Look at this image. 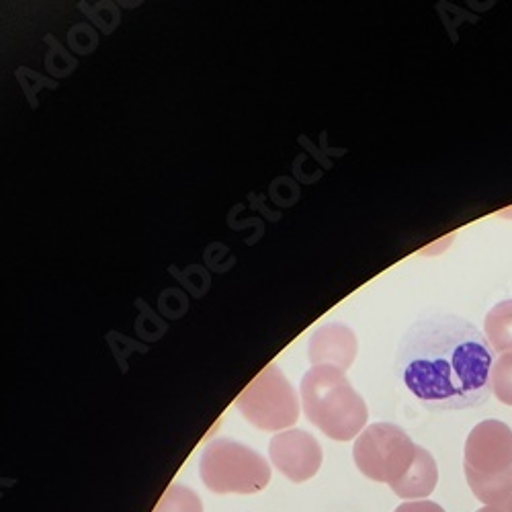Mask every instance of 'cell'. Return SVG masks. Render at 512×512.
<instances>
[{"label":"cell","instance_id":"cell-8","mask_svg":"<svg viewBox=\"0 0 512 512\" xmlns=\"http://www.w3.org/2000/svg\"><path fill=\"white\" fill-rule=\"evenodd\" d=\"M308 357L314 367H336L347 371L357 357V336L345 324H326L310 338Z\"/></svg>","mask_w":512,"mask_h":512},{"label":"cell","instance_id":"cell-3","mask_svg":"<svg viewBox=\"0 0 512 512\" xmlns=\"http://www.w3.org/2000/svg\"><path fill=\"white\" fill-rule=\"evenodd\" d=\"M463 469L469 488L486 506H506L512 496V429L500 420L474 426L465 441Z\"/></svg>","mask_w":512,"mask_h":512},{"label":"cell","instance_id":"cell-4","mask_svg":"<svg viewBox=\"0 0 512 512\" xmlns=\"http://www.w3.org/2000/svg\"><path fill=\"white\" fill-rule=\"evenodd\" d=\"M199 474L213 494H259L271 482V465L238 441L216 439L201 453Z\"/></svg>","mask_w":512,"mask_h":512},{"label":"cell","instance_id":"cell-2","mask_svg":"<svg viewBox=\"0 0 512 512\" xmlns=\"http://www.w3.org/2000/svg\"><path fill=\"white\" fill-rule=\"evenodd\" d=\"M302 404L308 420L334 441H353L365 431L367 404L345 371L312 367L302 379Z\"/></svg>","mask_w":512,"mask_h":512},{"label":"cell","instance_id":"cell-13","mask_svg":"<svg viewBox=\"0 0 512 512\" xmlns=\"http://www.w3.org/2000/svg\"><path fill=\"white\" fill-rule=\"evenodd\" d=\"M394 512H445V508L431 500H412L400 504Z\"/></svg>","mask_w":512,"mask_h":512},{"label":"cell","instance_id":"cell-9","mask_svg":"<svg viewBox=\"0 0 512 512\" xmlns=\"http://www.w3.org/2000/svg\"><path fill=\"white\" fill-rule=\"evenodd\" d=\"M437 482H439V467L435 457L424 447H418L410 472L390 488L404 500H420V498H429L435 492Z\"/></svg>","mask_w":512,"mask_h":512},{"label":"cell","instance_id":"cell-12","mask_svg":"<svg viewBox=\"0 0 512 512\" xmlns=\"http://www.w3.org/2000/svg\"><path fill=\"white\" fill-rule=\"evenodd\" d=\"M490 390L502 404L512 406V353H504L494 361Z\"/></svg>","mask_w":512,"mask_h":512},{"label":"cell","instance_id":"cell-7","mask_svg":"<svg viewBox=\"0 0 512 512\" xmlns=\"http://www.w3.org/2000/svg\"><path fill=\"white\" fill-rule=\"evenodd\" d=\"M269 457L279 472L293 484L308 482L322 467V447L310 433L289 429L269 443Z\"/></svg>","mask_w":512,"mask_h":512},{"label":"cell","instance_id":"cell-1","mask_svg":"<svg viewBox=\"0 0 512 512\" xmlns=\"http://www.w3.org/2000/svg\"><path fill=\"white\" fill-rule=\"evenodd\" d=\"M492 351L480 330L453 314H426L404 334L396 373L433 410H463L490 394Z\"/></svg>","mask_w":512,"mask_h":512},{"label":"cell","instance_id":"cell-11","mask_svg":"<svg viewBox=\"0 0 512 512\" xmlns=\"http://www.w3.org/2000/svg\"><path fill=\"white\" fill-rule=\"evenodd\" d=\"M152 512H203L201 498L183 484L168 486Z\"/></svg>","mask_w":512,"mask_h":512},{"label":"cell","instance_id":"cell-5","mask_svg":"<svg viewBox=\"0 0 512 512\" xmlns=\"http://www.w3.org/2000/svg\"><path fill=\"white\" fill-rule=\"evenodd\" d=\"M416 451L418 445L398 424L377 422L357 437L353 457L365 478L394 486L410 472Z\"/></svg>","mask_w":512,"mask_h":512},{"label":"cell","instance_id":"cell-10","mask_svg":"<svg viewBox=\"0 0 512 512\" xmlns=\"http://www.w3.org/2000/svg\"><path fill=\"white\" fill-rule=\"evenodd\" d=\"M484 330L496 353H512V300L500 302L488 312Z\"/></svg>","mask_w":512,"mask_h":512},{"label":"cell","instance_id":"cell-15","mask_svg":"<svg viewBox=\"0 0 512 512\" xmlns=\"http://www.w3.org/2000/svg\"><path fill=\"white\" fill-rule=\"evenodd\" d=\"M504 508H506V512H512V496L508 498V502H506V506H504Z\"/></svg>","mask_w":512,"mask_h":512},{"label":"cell","instance_id":"cell-6","mask_svg":"<svg viewBox=\"0 0 512 512\" xmlns=\"http://www.w3.org/2000/svg\"><path fill=\"white\" fill-rule=\"evenodd\" d=\"M236 408L256 429L267 433L285 431L300 418V400L277 365H269L252 379L238 396Z\"/></svg>","mask_w":512,"mask_h":512},{"label":"cell","instance_id":"cell-14","mask_svg":"<svg viewBox=\"0 0 512 512\" xmlns=\"http://www.w3.org/2000/svg\"><path fill=\"white\" fill-rule=\"evenodd\" d=\"M478 512H506V508L504 506H484Z\"/></svg>","mask_w":512,"mask_h":512}]
</instances>
